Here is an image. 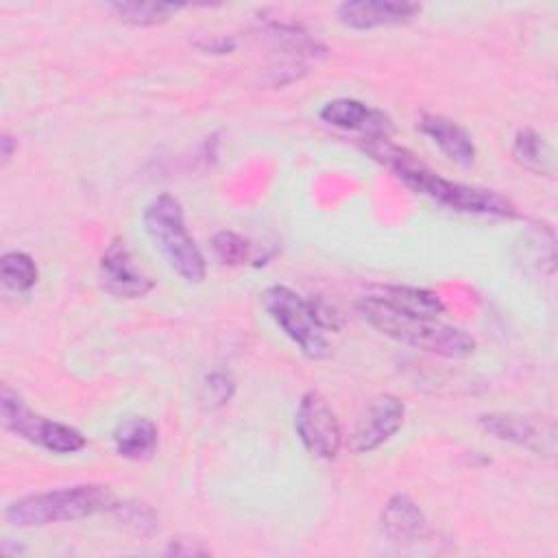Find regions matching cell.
Returning a JSON list of instances; mask_svg holds the SVG:
<instances>
[{"label":"cell","mask_w":558,"mask_h":558,"mask_svg":"<svg viewBox=\"0 0 558 558\" xmlns=\"http://www.w3.org/2000/svg\"><path fill=\"white\" fill-rule=\"evenodd\" d=\"M364 150L373 155L379 163H384L403 185L412 192L423 194L436 201L442 207H449L460 214L473 216H490V218H514V205L495 190L466 185L458 181H449L427 168L425 163L416 161L412 153L399 148L397 144L388 142V137H364Z\"/></svg>","instance_id":"1"},{"label":"cell","mask_w":558,"mask_h":558,"mask_svg":"<svg viewBox=\"0 0 558 558\" xmlns=\"http://www.w3.org/2000/svg\"><path fill=\"white\" fill-rule=\"evenodd\" d=\"M355 312L362 320L375 327L379 333L421 349L425 353L447 357V360H464L475 353V338L464 329L447 325L438 318H425L399 312L373 294H364L355 303Z\"/></svg>","instance_id":"2"},{"label":"cell","mask_w":558,"mask_h":558,"mask_svg":"<svg viewBox=\"0 0 558 558\" xmlns=\"http://www.w3.org/2000/svg\"><path fill=\"white\" fill-rule=\"evenodd\" d=\"M113 497L107 486L78 484L46 493H35L11 501L4 519L15 527H41L61 521H78L111 510Z\"/></svg>","instance_id":"3"},{"label":"cell","mask_w":558,"mask_h":558,"mask_svg":"<svg viewBox=\"0 0 558 558\" xmlns=\"http://www.w3.org/2000/svg\"><path fill=\"white\" fill-rule=\"evenodd\" d=\"M259 303L270 320L299 347L310 360H320L329 353L327 329L336 327V316L314 301L303 299L288 286H268Z\"/></svg>","instance_id":"4"},{"label":"cell","mask_w":558,"mask_h":558,"mask_svg":"<svg viewBox=\"0 0 558 558\" xmlns=\"http://www.w3.org/2000/svg\"><path fill=\"white\" fill-rule=\"evenodd\" d=\"M142 222L148 238L183 281L201 283L205 279V257L185 227L181 203L172 194H157L146 205Z\"/></svg>","instance_id":"5"},{"label":"cell","mask_w":558,"mask_h":558,"mask_svg":"<svg viewBox=\"0 0 558 558\" xmlns=\"http://www.w3.org/2000/svg\"><path fill=\"white\" fill-rule=\"evenodd\" d=\"M0 421L11 434L39 445L52 453H74L85 447V436L65 423L35 414L7 384L0 390Z\"/></svg>","instance_id":"6"},{"label":"cell","mask_w":558,"mask_h":558,"mask_svg":"<svg viewBox=\"0 0 558 558\" xmlns=\"http://www.w3.org/2000/svg\"><path fill=\"white\" fill-rule=\"evenodd\" d=\"M294 432L301 445L314 458L331 460L340 451V445H342L340 423L333 410L329 408L327 399L316 390H307L299 399V405L294 412Z\"/></svg>","instance_id":"7"},{"label":"cell","mask_w":558,"mask_h":558,"mask_svg":"<svg viewBox=\"0 0 558 558\" xmlns=\"http://www.w3.org/2000/svg\"><path fill=\"white\" fill-rule=\"evenodd\" d=\"M403 418H405V405L399 397L377 395L375 399L368 401V405L360 414L351 436V447L357 453H368L381 447L401 429Z\"/></svg>","instance_id":"8"},{"label":"cell","mask_w":558,"mask_h":558,"mask_svg":"<svg viewBox=\"0 0 558 558\" xmlns=\"http://www.w3.org/2000/svg\"><path fill=\"white\" fill-rule=\"evenodd\" d=\"M98 277H100V286L109 294L120 299H140L153 290L150 277L135 266L133 255L124 240H113L105 248L100 257Z\"/></svg>","instance_id":"9"},{"label":"cell","mask_w":558,"mask_h":558,"mask_svg":"<svg viewBox=\"0 0 558 558\" xmlns=\"http://www.w3.org/2000/svg\"><path fill=\"white\" fill-rule=\"evenodd\" d=\"M421 4L408 0H351L336 9L338 22L353 31H371L379 26H399L412 22L421 13Z\"/></svg>","instance_id":"10"},{"label":"cell","mask_w":558,"mask_h":558,"mask_svg":"<svg viewBox=\"0 0 558 558\" xmlns=\"http://www.w3.org/2000/svg\"><path fill=\"white\" fill-rule=\"evenodd\" d=\"M480 425L495 436L497 440H506L519 447H525L530 451H554V440L556 432L554 425H538L536 421L521 416V414H504V412H493V414H482Z\"/></svg>","instance_id":"11"},{"label":"cell","mask_w":558,"mask_h":558,"mask_svg":"<svg viewBox=\"0 0 558 558\" xmlns=\"http://www.w3.org/2000/svg\"><path fill=\"white\" fill-rule=\"evenodd\" d=\"M320 120L344 131H360L366 137H388L392 131L390 118L384 111L355 98H336L325 102Z\"/></svg>","instance_id":"12"},{"label":"cell","mask_w":558,"mask_h":558,"mask_svg":"<svg viewBox=\"0 0 558 558\" xmlns=\"http://www.w3.org/2000/svg\"><path fill=\"white\" fill-rule=\"evenodd\" d=\"M416 129L423 135H427L447 159H451L460 166L473 163V159H475L473 137L458 122H453L445 116H438V113H423L416 122Z\"/></svg>","instance_id":"13"},{"label":"cell","mask_w":558,"mask_h":558,"mask_svg":"<svg viewBox=\"0 0 558 558\" xmlns=\"http://www.w3.org/2000/svg\"><path fill=\"white\" fill-rule=\"evenodd\" d=\"M379 525L390 541L412 543L425 536L427 519L412 497L397 493L384 504L379 514Z\"/></svg>","instance_id":"14"},{"label":"cell","mask_w":558,"mask_h":558,"mask_svg":"<svg viewBox=\"0 0 558 558\" xmlns=\"http://www.w3.org/2000/svg\"><path fill=\"white\" fill-rule=\"evenodd\" d=\"M375 299L384 301L386 305L414 314V316H425V318H438L445 312V305L438 294L425 288H414V286H377L371 290Z\"/></svg>","instance_id":"15"},{"label":"cell","mask_w":558,"mask_h":558,"mask_svg":"<svg viewBox=\"0 0 558 558\" xmlns=\"http://www.w3.org/2000/svg\"><path fill=\"white\" fill-rule=\"evenodd\" d=\"M116 453L126 460H146L157 449V425L146 416H131L113 429Z\"/></svg>","instance_id":"16"},{"label":"cell","mask_w":558,"mask_h":558,"mask_svg":"<svg viewBox=\"0 0 558 558\" xmlns=\"http://www.w3.org/2000/svg\"><path fill=\"white\" fill-rule=\"evenodd\" d=\"M107 9L124 24L131 26H155L170 20L183 4L174 2H109Z\"/></svg>","instance_id":"17"},{"label":"cell","mask_w":558,"mask_h":558,"mask_svg":"<svg viewBox=\"0 0 558 558\" xmlns=\"http://www.w3.org/2000/svg\"><path fill=\"white\" fill-rule=\"evenodd\" d=\"M0 279L9 290L28 292L37 283L35 259L24 251H9L0 257Z\"/></svg>","instance_id":"18"},{"label":"cell","mask_w":558,"mask_h":558,"mask_svg":"<svg viewBox=\"0 0 558 558\" xmlns=\"http://www.w3.org/2000/svg\"><path fill=\"white\" fill-rule=\"evenodd\" d=\"M118 523H122L129 532L137 534V536H153L159 530V519L155 514V510L142 501H122L111 506L109 510Z\"/></svg>","instance_id":"19"},{"label":"cell","mask_w":558,"mask_h":558,"mask_svg":"<svg viewBox=\"0 0 558 558\" xmlns=\"http://www.w3.org/2000/svg\"><path fill=\"white\" fill-rule=\"evenodd\" d=\"M517 161L534 172H545L549 168V146L545 144V140L532 131V129H523L517 133L514 137V148H512Z\"/></svg>","instance_id":"20"},{"label":"cell","mask_w":558,"mask_h":558,"mask_svg":"<svg viewBox=\"0 0 558 558\" xmlns=\"http://www.w3.org/2000/svg\"><path fill=\"white\" fill-rule=\"evenodd\" d=\"M211 248L227 266H240L248 259V242L235 231H218L211 238Z\"/></svg>","instance_id":"21"},{"label":"cell","mask_w":558,"mask_h":558,"mask_svg":"<svg viewBox=\"0 0 558 558\" xmlns=\"http://www.w3.org/2000/svg\"><path fill=\"white\" fill-rule=\"evenodd\" d=\"M203 388H205L203 399H205L211 408H216V405H222V403H227V401L231 399L235 386H233V379H231L227 373L216 371V373L207 375Z\"/></svg>","instance_id":"22"},{"label":"cell","mask_w":558,"mask_h":558,"mask_svg":"<svg viewBox=\"0 0 558 558\" xmlns=\"http://www.w3.org/2000/svg\"><path fill=\"white\" fill-rule=\"evenodd\" d=\"M166 554H174V556H198V554H209L207 547L201 545V541H192V545L187 541H181V538H172Z\"/></svg>","instance_id":"23"},{"label":"cell","mask_w":558,"mask_h":558,"mask_svg":"<svg viewBox=\"0 0 558 558\" xmlns=\"http://www.w3.org/2000/svg\"><path fill=\"white\" fill-rule=\"evenodd\" d=\"M201 50L205 52H216V54H225V52H231L235 48V41L233 39H227V37H216V39H209L207 44H198Z\"/></svg>","instance_id":"24"},{"label":"cell","mask_w":558,"mask_h":558,"mask_svg":"<svg viewBox=\"0 0 558 558\" xmlns=\"http://www.w3.org/2000/svg\"><path fill=\"white\" fill-rule=\"evenodd\" d=\"M15 148H17V142H15L9 133H4V135L0 137V157H2V163H7V161L11 159V155H13Z\"/></svg>","instance_id":"25"}]
</instances>
